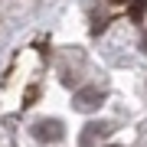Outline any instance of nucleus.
I'll use <instances>...</instances> for the list:
<instances>
[{
  "label": "nucleus",
  "mask_w": 147,
  "mask_h": 147,
  "mask_svg": "<svg viewBox=\"0 0 147 147\" xmlns=\"http://www.w3.org/2000/svg\"><path fill=\"white\" fill-rule=\"evenodd\" d=\"M144 13H147V0H134L131 3V20H144Z\"/></svg>",
  "instance_id": "3"
},
{
  "label": "nucleus",
  "mask_w": 147,
  "mask_h": 147,
  "mask_svg": "<svg viewBox=\"0 0 147 147\" xmlns=\"http://www.w3.org/2000/svg\"><path fill=\"white\" fill-rule=\"evenodd\" d=\"M36 137L39 141H62V124L59 121H39L36 124Z\"/></svg>",
  "instance_id": "2"
},
{
  "label": "nucleus",
  "mask_w": 147,
  "mask_h": 147,
  "mask_svg": "<svg viewBox=\"0 0 147 147\" xmlns=\"http://www.w3.org/2000/svg\"><path fill=\"white\" fill-rule=\"evenodd\" d=\"M115 3H124V0H115Z\"/></svg>",
  "instance_id": "5"
},
{
  "label": "nucleus",
  "mask_w": 147,
  "mask_h": 147,
  "mask_svg": "<svg viewBox=\"0 0 147 147\" xmlns=\"http://www.w3.org/2000/svg\"><path fill=\"white\" fill-rule=\"evenodd\" d=\"M33 98H36V85H30L26 95H23V105H33Z\"/></svg>",
  "instance_id": "4"
},
{
  "label": "nucleus",
  "mask_w": 147,
  "mask_h": 147,
  "mask_svg": "<svg viewBox=\"0 0 147 147\" xmlns=\"http://www.w3.org/2000/svg\"><path fill=\"white\" fill-rule=\"evenodd\" d=\"M98 105H101V88L85 85V88L75 92V108H79V111H95Z\"/></svg>",
  "instance_id": "1"
}]
</instances>
